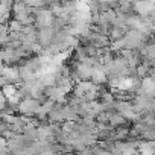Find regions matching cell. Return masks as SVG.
Segmentation results:
<instances>
[{
	"label": "cell",
	"instance_id": "cell-1",
	"mask_svg": "<svg viewBox=\"0 0 155 155\" xmlns=\"http://www.w3.org/2000/svg\"><path fill=\"white\" fill-rule=\"evenodd\" d=\"M55 40V31L52 28H41L38 31V41L43 46H49V43H53Z\"/></svg>",
	"mask_w": 155,
	"mask_h": 155
},
{
	"label": "cell",
	"instance_id": "cell-2",
	"mask_svg": "<svg viewBox=\"0 0 155 155\" xmlns=\"http://www.w3.org/2000/svg\"><path fill=\"white\" fill-rule=\"evenodd\" d=\"M134 8L141 12V14H147V12H153L155 11V3H135Z\"/></svg>",
	"mask_w": 155,
	"mask_h": 155
},
{
	"label": "cell",
	"instance_id": "cell-3",
	"mask_svg": "<svg viewBox=\"0 0 155 155\" xmlns=\"http://www.w3.org/2000/svg\"><path fill=\"white\" fill-rule=\"evenodd\" d=\"M93 81L94 82H97V84H101V82H104L105 79H107V74L102 71V70H97V68H94L93 70Z\"/></svg>",
	"mask_w": 155,
	"mask_h": 155
}]
</instances>
